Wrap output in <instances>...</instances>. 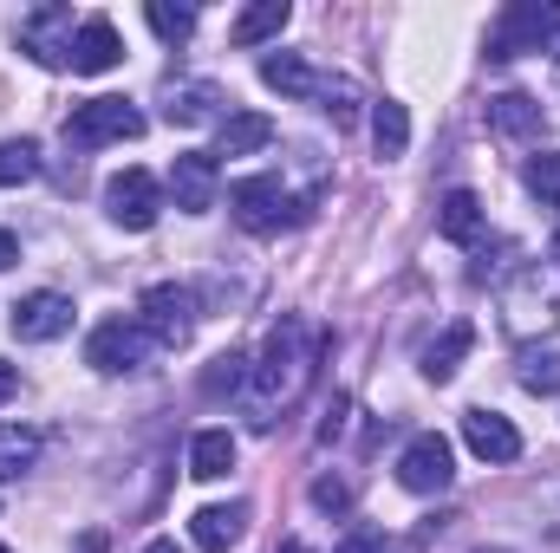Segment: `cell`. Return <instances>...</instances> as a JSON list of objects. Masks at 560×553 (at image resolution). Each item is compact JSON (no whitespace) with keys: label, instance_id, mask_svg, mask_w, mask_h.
Returning <instances> with one entry per match:
<instances>
[{"label":"cell","instance_id":"obj_8","mask_svg":"<svg viewBox=\"0 0 560 553\" xmlns=\"http://www.w3.org/2000/svg\"><path fill=\"white\" fill-rule=\"evenodd\" d=\"M7 326H13V339H20V345H52V339H66V332H72V299H66V293H52V286L20 293V299L7 306Z\"/></svg>","mask_w":560,"mask_h":553},{"label":"cell","instance_id":"obj_24","mask_svg":"<svg viewBox=\"0 0 560 553\" xmlns=\"http://www.w3.org/2000/svg\"><path fill=\"white\" fill-rule=\"evenodd\" d=\"M39 462V430L26 423H0V482H20Z\"/></svg>","mask_w":560,"mask_h":553},{"label":"cell","instance_id":"obj_9","mask_svg":"<svg viewBox=\"0 0 560 553\" xmlns=\"http://www.w3.org/2000/svg\"><path fill=\"white\" fill-rule=\"evenodd\" d=\"M105 209H112V222H118V228L143 235V228L163 215V189H156V176H150V169H118V176L105 183Z\"/></svg>","mask_w":560,"mask_h":553},{"label":"cell","instance_id":"obj_36","mask_svg":"<svg viewBox=\"0 0 560 553\" xmlns=\"http://www.w3.org/2000/svg\"><path fill=\"white\" fill-rule=\"evenodd\" d=\"M72 553H105V528H92V534H79V548Z\"/></svg>","mask_w":560,"mask_h":553},{"label":"cell","instance_id":"obj_17","mask_svg":"<svg viewBox=\"0 0 560 553\" xmlns=\"http://www.w3.org/2000/svg\"><path fill=\"white\" fill-rule=\"evenodd\" d=\"M268 143H275V118H261V111H229L222 131H215V156H255V150H268Z\"/></svg>","mask_w":560,"mask_h":553},{"label":"cell","instance_id":"obj_3","mask_svg":"<svg viewBox=\"0 0 560 553\" xmlns=\"http://www.w3.org/2000/svg\"><path fill=\"white\" fill-rule=\"evenodd\" d=\"M229 209H235V222H242V228H255V235H280V228L306 222V209H313V202L287 196V189H280V176H242V183H229Z\"/></svg>","mask_w":560,"mask_h":553},{"label":"cell","instance_id":"obj_26","mask_svg":"<svg viewBox=\"0 0 560 553\" xmlns=\"http://www.w3.org/2000/svg\"><path fill=\"white\" fill-rule=\"evenodd\" d=\"M515 378H522V391H535V398H555V391H560V352L522 345V358H515Z\"/></svg>","mask_w":560,"mask_h":553},{"label":"cell","instance_id":"obj_16","mask_svg":"<svg viewBox=\"0 0 560 553\" xmlns=\"http://www.w3.org/2000/svg\"><path fill=\"white\" fill-rule=\"evenodd\" d=\"M436 228H443V242H456V248L482 242V196H476V189H450V196L436 202Z\"/></svg>","mask_w":560,"mask_h":553},{"label":"cell","instance_id":"obj_14","mask_svg":"<svg viewBox=\"0 0 560 553\" xmlns=\"http://www.w3.org/2000/svg\"><path fill=\"white\" fill-rule=\"evenodd\" d=\"M118 59H125V39H118V26H112L105 13L79 20V33H72V59H66V66H72V72H92V79H98V72H112Z\"/></svg>","mask_w":560,"mask_h":553},{"label":"cell","instance_id":"obj_23","mask_svg":"<svg viewBox=\"0 0 560 553\" xmlns=\"http://www.w3.org/2000/svg\"><path fill=\"white\" fill-rule=\"evenodd\" d=\"M372 143H378L385 163L411 150V111H405L398 98H378V105H372Z\"/></svg>","mask_w":560,"mask_h":553},{"label":"cell","instance_id":"obj_11","mask_svg":"<svg viewBox=\"0 0 560 553\" xmlns=\"http://www.w3.org/2000/svg\"><path fill=\"white\" fill-rule=\"evenodd\" d=\"M450 475H456V456H450V443H443L436 430H423V436L405 443V456H398V482H405L411 495H443Z\"/></svg>","mask_w":560,"mask_h":553},{"label":"cell","instance_id":"obj_37","mask_svg":"<svg viewBox=\"0 0 560 553\" xmlns=\"http://www.w3.org/2000/svg\"><path fill=\"white\" fill-rule=\"evenodd\" d=\"M13 391H20V372H13V365H0V404H7Z\"/></svg>","mask_w":560,"mask_h":553},{"label":"cell","instance_id":"obj_12","mask_svg":"<svg viewBox=\"0 0 560 553\" xmlns=\"http://www.w3.org/2000/svg\"><path fill=\"white\" fill-rule=\"evenodd\" d=\"M72 7H33L26 20H20V39H26V52L39 59V66H66L72 59Z\"/></svg>","mask_w":560,"mask_h":553},{"label":"cell","instance_id":"obj_42","mask_svg":"<svg viewBox=\"0 0 560 553\" xmlns=\"http://www.w3.org/2000/svg\"><path fill=\"white\" fill-rule=\"evenodd\" d=\"M0 553H13V548H0Z\"/></svg>","mask_w":560,"mask_h":553},{"label":"cell","instance_id":"obj_39","mask_svg":"<svg viewBox=\"0 0 560 553\" xmlns=\"http://www.w3.org/2000/svg\"><path fill=\"white\" fill-rule=\"evenodd\" d=\"M275 553H306V541H280V548Z\"/></svg>","mask_w":560,"mask_h":553},{"label":"cell","instance_id":"obj_34","mask_svg":"<svg viewBox=\"0 0 560 553\" xmlns=\"http://www.w3.org/2000/svg\"><path fill=\"white\" fill-rule=\"evenodd\" d=\"M346 416H352V398H339V404H332V416L319 423V443H332V436L346 430Z\"/></svg>","mask_w":560,"mask_h":553},{"label":"cell","instance_id":"obj_4","mask_svg":"<svg viewBox=\"0 0 560 553\" xmlns=\"http://www.w3.org/2000/svg\"><path fill=\"white\" fill-rule=\"evenodd\" d=\"M131 138H143V111L131 98H85L66 118V143H79V150H105V143H131Z\"/></svg>","mask_w":560,"mask_h":553},{"label":"cell","instance_id":"obj_25","mask_svg":"<svg viewBox=\"0 0 560 553\" xmlns=\"http://www.w3.org/2000/svg\"><path fill=\"white\" fill-rule=\"evenodd\" d=\"M209 118H222L215 85H170V125H209Z\"/></svg>","mask_w":560,"mask_h":553},{"label":"cell","instance_id":"obj_21","mask_svg":"<svg viewBox=\"0 0 560 553\" xmlns=\"http://www.w3.org/2000/svg\"><path fill=\"white\" fill-rule=\"evenodd\" d=\"M287 20H293V7H287V0H255L248 13H235L229 39H235V46H261V39H275Z\"/></svg>","mask_w":560,"mask_h":553},{"label":"cell","instance_id":"obj_1","mask_svg":"<svg viewBox=\"0 0 560 553\" xmlns=\"http://www.w3.org/2000/svg\"><path fill=\"white\" fill-rule=\"evenodd\" d=\"M313 358H319V345H313V326L306 319H280L275 332H268V352L248 358V423L255 430H268L275 411H287L306 391Z\"/></svg>","mask_w":560,"mask_h":553},{"label":"cell","instance_id":"obj_38","mask_svg":"<svg viewBox=\"0 0 560 553\" xmlns=\"http://www.w3.org/2000/svg\"><path fill=\"white\" fill-rule=\"evenodd\" d=\"M143 553H183V548H176V541H150Z\"/></svg>","mask_w":560,"mask_h":553},{"label":"cell","instance_id":"obj_41","mask_svg":"<svg viewBox=\"0 0 560 553\" xmlns=\"http://www.w3.org/2000/svg\"><path fill=\"white\" fill-rule=\"evenodd\" d=\"M476 553H509V548H476Z\"/></svg>","mask_w":560,"mask_h":553},{"label":"cell","instance_id":"obj_22","mask_svg":"<svg viewBox=\"0 0 560 553\" xmlns=\"http://www.w3.org/2000/svg\"><path fill=\"white\" fill-rule=\"evenodd\" d=\"M261 79H268L275 92H287V98H313V92H319V72H313L300 52H268V59H261Z\"/></svg>","mask_w":560,"mask_h":553},{"label":"cell","instance_id":"obj_33","mask_svg":"<svg viewBox=\"0 0 560 553\" xmlns=\"http://www.w3.org/2000/svg\"><path fill=\"white\" fill-rule=\"evenodd\" d=\"M332 553H385V541H378L372 528H359L352 541H339V548H332Z\"/></svg>","mask_w":560,"mask_h":553},{"label":"cell","instance_id":"obj_10","mask_svg":"<svg viewBox=\"0 0 560 553\" xmlns=\"http://www.w3.org/2000/svg\"><path fill=\"white\" fill-rule=\"evenodd\" d=\"M170 196H176L183 215H209L215 196H222V163H215V150H183V156L170 163Z\"/></svg>","mask_w":560,"mask_h":553},{"label":"cell","instance_id":"obj_13","mask_svg":"<svg viewBox=\"0 0 560 553\" xmlns=\"http://www.w3.org/2000/svg\"><path fill=\"white\" fill-rule=\"evenodd\" d=\"M463 443H469V456H482V462H515L522 456V430L509 423L502 411H463Z\"/></svg>","mask_w":560,"mask_h":553},{"label":"cell","instance_id":"obj_30","mask_svg":"<svg viewBox=\"0 0 560 553\" xmlns=\"http://www.w3.org/2000/svg\"><path fill=\"white\" fill-rule=\"evenodd\" d=\"M202 391L222 398V391H248V352H222L209 372H202Z\"/></svg>","mask_w":560,"mask_h":553},{"label":"cell","instance_id":"obj_31","mask_svg":"<svg viewBox=\"0 0 560 553\" xmlns=\"http://www.w3.org/2000/svg\"><path fill=\"white\" fill-rule=\"evenodd\" d=\"M528 508L541 515L535 528H541V534H555V541H560V475H555V482H541V489L528 495Z\"/></svg>","mask_w":560,"mask_h":553},{"label":"cell","instance_id":"obj_29","mask_svg":"<svg viewBox=\"0 0 560 553\" xmlns=\"http://www.w3.org/2000/svg\"><path fill=\"white\" fill-rule=\"evenodd\" d=\"M522 183L541 196V209H560V150H541V156H528Z\"/></svg>","mask_w":560,"mask_h":553},{"label":"cell","instance_id":"obj_2","mask_svg":"<svg viewBox=\"0 0 560 553\" xmlns=\"http://www.w3.org/2000/svg\"><path fill=\"white\" fill-rule=\"evenodd\" d=\"M495 313H502V332L515 345H535V339L560 332V261L515 268L502 280V293H495Z\"/></svg>","mask_w":560,"mask_h":553},{"label":"cell","instance_id":"obj_7","mask_svg":"<svg viewBox=\"0 0 560 553\" xmlns=\"http://www.w3.org/2000/svg\"><path fill=\"white\" fill-rule=\"evenodd\" d=\"M560 13L548 0H515L502 20H495V33H489V59H522V52H541V39H555Z\"/></svg>","mask_w":560,"mask_h":553},{"label":"cell","instance_id":"obj_18","mask_svg":"<svg viewBox=\"0 0 560 553\" xmlns=\"http://www.w3.org/2000/svg\"><path fill=\"white\" fill-rule=\"evenodd\" d=\"M489 131H502V138H541V105L528 92H495L489 98Z\"/></svg>","mask_w":560,"mask_h":553},{"label":"cell","instance_id":"obj_40","mask_svg":"<svg viewBox=\"0 0 560 553\" xmlns=\"http://www.w3.org/2000/svg\"><path fill=\"white\" fill-rule=\"evenodd\" d=\"M548 52H555V66H560V26H555V39H548Z\"/></svg>","mask_w":560,"mask_h":553},{"label":"cell","instance_id":"obj_27","mask_svg":"<svg viewBox=\"0 0 560 553\" xmlns=\"http://www.w3.org/2000/svg\"><path fill=\"white\" fill-rule=\"evenodd\" d=\"M39 176V143L33 138H7L0 143V189H20Z\"/></svg>","mask_w":560,"mask_h":553},{"label":"cell","instance_id":"obj_5","mask_svg":"<svg viewBox=\"0 0 560 553\" xmlns=\"http://www.w3.org/2000/svg\"><path fill=\"white\" fill-rule=\"evenodd\" d=\"M138 326L163 345V352L189 345V332H196V293L176 286V280H156V286L138 299Z\"/></svg>","mask_w":560,"mask_h":553},{"label":"cell","instance_id":"obj_19","mask_svg":"<svg viewBox=\"0 0 560 553\" xmlns=\"http://www.w3.org/2000/svg\"><path fill=\"white\" fill-rule=\"evenodd\" d=\"M235 469V436L229 430H196L189 436V475L196 482H222Z\"/></svg>","mask_w":560,"mask_h":553},{"label":"cell","instance_id":"obj_28","mask_svg":"<svg viewBox=\"0 0 560 553\" xmlns=\"http://www.w3.org/2000/svg\"><path fill=\"white\" fill-rule=\"evenodd\" d=\"M143 20H150V33H156V39H170V46H183V39L196 33V7H170V0H150V7H143Z\"/></svg>","mask_w":560,"mask_h":553},{"label":"cell","instance_id":"obj_15","mask_svg":"<svg viewBox=\"0 0 560 553\" xmlns=\"http://www.w3.org/2000/svg\"><path fill=\"white\" fill-rule=\"evenodd\" d=\"M242 528H248V502H215V508H196V521H189V541L202 553H229L242 541Z\"/></svg>","mask_w":560,"mask_h":553},{"label":"cell","instance_id":"obj_6","mask_svg":"<svg viewBox=\"0 0 560 553\" xmlns=\"http://www.w3.org/2000/svg\"><path fill=\"white\" fill-rule=\"evenodd\" d=\"M150 352H156V339L143 332L138 319H105V326H92V339H85V365H92V372H105V378L138 372Z\"/></svg>","mask_w":560,"mask_h":553},{"label":"cell","instance_id":"obj_32","mask_svg":"<svg viewBox=\"0 0 560 553\" xmlns=\"http://www.w3.org/2000/svg\"><path fill=\"white\" fill-rule=\"evenodd\" d=\"M313 502L339 515V508H352V482H339V475H319V482H313Z\"/></svg>","mask_w":560,"mask_h":553},{"label":"cell","instance_id":"obj_35","mask_svg":"<svg viewBox=\"0 0 560 553\" xmlns=\"http://www.w3.org/2000/svg\"><path fill=\"white\" fill-rule=\"evenodd\" d=\"M13 261H20V242H13V235H7V228H0V274H7V268H13Z\"/></svg>","mask_w":560,"mask_h":553},{"label":"cell","instance_id":"obj_20","mask_svg":"<svg viewBox=\"0 0 560 553\" xmlns=\"http://www.w3.org/2000/svg\"><path fill=\"white\" fill-rule=\"evenodd\" d=\"M469 345H476V326H469V319H456V326L423 352V378H430V385H450V378H456V365L469 358Z\"/></svg>","mask_w":560,"mask_h":553}]
</instances>
